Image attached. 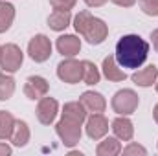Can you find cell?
<instances>
[{
	"mask_svg": "<svg viewBox=\"0 0 158 156\" xmlns=\"http://www.w3.org/2000/svg\"><path fill=\"white\" fill-rule=\"evenodd\" d=\"M15 92V79L6 72L0 74V101H7Z\"/></svg>",
	"mask_w": 158,
	"mask_h": 156,
	"instance_id": "23",
	"label": "cell"
},
{
	"mask_svg": "<svg viewBox=\"0 0 158 156\" xmlns=\"http://www.w3.org/2000/svg\"><path fill=\"white\" fill-rule=\"evenodd\" d=\"M140 9L149 15V17H158V0H138Z\"/></svg>",
	"mask_w": 158,
	"mask_h": 156,
	"instance_id": "24",
	"label": "cell"
},
{
	"mask_svg": "<svg viewBox=\"0 0 158 156\" xmlns=\"http://www.w3.org/2000/svg\"><path fill=\"white\" fill-rule=\"evenodd\" d=\"M0 74H2V72H0Z\"/></svg>",
	"mask_w": 158,
	"mask_h": 156,
	"instance_id": "34",
	"label": "cell"
},
{
	"mask_svg": "<svg viewBox=\"0 0 158 156\" xmlns=\"http://www.w3.org/2000/svg\"><path fill=\"white\" fill-rule=\"evenodd\" d=\"M9 142L15 147H24L30 142V127H28L26 121H20V119L15 121V127H13V132L9 136Z\"/></svg>",
	"mask_w": 158,
	"mask_h": 156,
	"instance_id": "18",
	"label": "cell"
},
{
	"mask_svg": "<svg viewBox=\"0 0 158 156\" xmlns=\"http://www.w3.org/2000/svg\"><path fill=\"white\" fill-rule=\"evenodd\" d=\"M24 61V53L17 44H6L2 46V53H0V68L6 74H13L20 68Z\"/></svg>",
	"mask_w": 158,
	"mask_h": 156,
	"instance_id": "4",
	"label": "cell"
},
{
	"mask_svg": "<svg viewBox=\"0 0 158 156\" xmlns=\"http://www.w3.org/2000/svg\"><path fill=\"white\" fill-rule=\"evenodd\" d=\"M70 22H72V15L68 9H53V13L48 17V26L55 31L66 30Z\"/></svg>",
	"mask_w": 158,
	"mask_h": 156,
	"instance_id": "17",
	"label": "cell"
},
{
	"mask_svg": "<svg viewBox=\"0 0 158 156\" xmlns=\"http://www.w3.org/2000/svg\"><path fill=\"white\" fill-rule=\"evenodd\" d=\"M83 64V76H81V81L85 84H98L99 79H101V74L98 70V66L92 63V61H81Z\"/></svg>",
	"mask_w": 158,
	"mask_h": 156,
	"instance_id": "21",
	"label": "cell"
},
{
	"mask_svg": "<svg viewBox=\"0 0 158 156\" xmlns=\"http://www.w3.org/2000/svg\"><path fill=\"white\" fill-rule=\"evenodd\" d=\"M121 153H123L125 156H132V154H142V156H145V154H147L145 147H142V145H138V143H129L125 149H121Z\"/></svg>",
	"mask_w": 158,
	"mask_h": 156,
	"instance_id": "25",
	"label": "cell"
},
{
	"mask_svg": "<svg viewBox=\"0 0 158 156\" xmlns=\"http://www.w3.org/2000/svg\"><path fill=\"white\" fill-rule=\"evenodd\" d=\"M112 132L114 136L118 138L119 142H131L132 136H134V127H132V121L125 116H119L112 121Z\"/></svg>",
	"mask_w": 158,
	"mask_h": 156,
	"instance_id": "13",
	"label": "cell"
},
{
	"mask_svg": "<svg viewBox=\"0 0 158 156\" xmlns=\"http://www.w3.org/2000/svg\"><path fill=\"white\" fill-rule=\"evenodd\" d=\"M79 101H81V103L85 105V109H86L88 112H92V114H96V112H103L105 107H107L105 97H103L99 92H94V90H86V92H83V96H81Z\"/></svg>",
	"mask_w": 158,
	"mask_h": 156,
	"instance_id": "12",
	"label": "cell"
},
{
	"mask_svg": "<svg viewBox=\"0 0 158 156\" xmlns=\"http://www.w3.org/2000/svg\"><path fill=\"white\" fill-rule=\"evenodd\" d=\"M55 132L66 147L77 145L81 140V125L70 121V119H64V117H61V121L55 125Z\"/></svg>",
	"mask_w": 158,
	"mask_h": 156,
	"instance_id": "5",
	"label": "cell"
},
{
	"mask_svg": "<svg viewBox=\"0 0 158 156\" xmlns=\"http://www.w3.org/2000/svg\"><path fill=\"white\" fill-rule=\"evenodd\" d=\"M155 88H156V92H158V79H156V83H155Z\"/></svg>",
	"mask_w": 158,
	"mask_h": 156,
	"instance_id": "32",
	"label": "cell"
},
{
	"mask_svg": "<svg viewBox=\"0 0 158 156\" xmlns=\"http://www.w3.org/2000/svg\"><path fill=\"white\" fill-rule=\"evenodd\" d=\"M74 28H76V31L83 39H86L88 44H101L103 40L107 39V35H109L107 24L101 18L94 17L86 9L79 11L77 15L74 17Z\"/></svg>",
	"mask_w": 158,
	"mask_h": 156,
	"instance_id": "2",
	"label": "cell"
},
{
	"mask_svg": "<svg viewBox=\"0 0 158 156\" xmlns=\"http://www.w3.org/2000/svg\"><path fill=\"white\" fill-rule=\"evenodd\" d=\"M28 53H30V57L35 63L48 61L50 55H52V42H50V39L46 35H42V33L35 35L33 39L30 40V44H28Z\"/></svg>",
	"mask_w": 158,
	"mask_h": 156,
	"instance_id": "7",
	"label": "cell"
},
{
	"mask_svg": "<svg viewBox=\"0 0 158 156\" xmlns=\"http://www.w3.org/2000/svg\"><path fill=\"white\" fill-rule=\"evenodd\" d=\"M112 110L119 114V116H131L136 109H138V105H140V97H138V94L134 92V90H131V88H123V90H119L114 94V97H112Z\"/></svg>",
	"mask_w": 158,
	"mask_h": 156,
	"instance_id": "3",
	"label": "cell"
},
{
	"mask_svg": "<svg viewBox=\"0 0 158 156\" xmlns=\"http://www.w3.org/2000/svg\"><path fill=\"white\" fill-rule=\"evenodd\" d=\"M0 53H2V46H0Z\"/></svg>",
	"mask_w": 158,
	"mask_h": 156,
	"instance_id": "33",
	"label": "cell"
},
{
	"mask_svg": "<svg viewBox=\"0 0 158 156\" xmlns=\"http://www.w3.org/2000/svg\"><path fill=\"white\" fill-rule=\"evenodd\" d=\"M15 117L6 110H0V140H9L13 127H15Z\"/></svg>",
	"mask_w": 158,
	"mask_h": 156,
	"instance_id": "22",
	"label": "cell"
},
{
	"mask_svg": "<svg viewBox=\"0 0 158 156\" xmlns=\"http://www.w3.org/2000/svg\"><path fill=\"white\" fill-rule=\"evenodd\" d=\"M153 116H155V121L158 123V103L155 105V110H153Z\"/></svg>",
	"mask_w": 158,
	"mask_h": 156,
	"instance_id": "31",
	"label": "cell"
},
{
	"mask_svg": "<svg viewBox=\"0 0 158 156\" xmlns=\"http://www.w3.org/2000/svg\"><path fill=\"white\" fill-rule=\"evenodd\" d=\"M110 2H114L116 6H119V7H131V6L136 4V0H110Z\"/></svg>",
	"mask_w": 158,
	"mask_h": 156,
	"instance_id": "27",
	"label": "cell"
},
{
	"mask_svg": "<svg viewBox=\"0 0 158 156\" xmlns=\"http://www.w3.org/2000/svg\"><path fill=\"white\" fill-rule=\"evenodd\" d=\"M57 76L61 81L68 83V84H76L81 81V76H83V64L81 61H76L74 57H68L64 61H61L57 64Z\"/></svg>",
	"mask_w": 158,
	"mask_h": 156,
	"instance_id": "6",
	"label": "cell"
},
{
	"mask_svg": "<svg viewBox=\"0 0 158 156\" xmlns=\"http://www.w3.org/2000/svg\"><path fill=\"white\" fill-rule=\"evenodd\" d=\"M121 153V143L118 138H105L103 142H99L96 154L98 156H118Z\"/></svg>",
	"mask_w": 158,
	"mask_h": 156,
	"instance_id": "19",
	"label": "cell"
},
{
	"mask_svg": "<svg viewBox=\"0 0 158 156\" xmlns=\"http://www.w3.org/2000/svg\"><path fill=\"white\" fill-rule=\"evenodd\" d=\"M149 55V42L140 35H123L116 44V61L121 68L136 70L140 68Z\"/></svg>",
	"mask_w": 158,
	"mask_h": 156,
	"instance_id": "1",
	"label": "cell"
},
{
	"mask_svg": "<svg viewBox=\"0 0 158 156\" xmlns=\"http://www.w3.org/2000/svg\"><path fill=\"white\" fill-rule=\"evenodd\" d=\"M131 79H132L134 84H138V86H143V88L153 86L158 79V68L155 64H151V66H147V68H143V70L134 72V74L131 76Z\"/></svg>",
	"mask_w": 158,
	"mask_h": 156,
	"instance_id": "16",
	"label": "cell"
},
{
	"mask_svg": "<svg viewBox=\"0 0 158 156\" xmlns=\"http://www.w3.org/2000/svg\"><path fill=\"white\" fill-rule=\"evenodd\" d=\"M11 154V147L7 143H0V156H9Z\"/></svg>",
	"mask_w": 158,
	"mask_h": 156,
	"instance_id": "29",
	"label": "cell"
},
{
	"mask_svg": "<svg viewBox=\"0 0 158 156\" xmlns=\"http://www.w3.org/2000/svg\"><path fill=\"white\" fill-rule=\"evenodd\" d=\"M86 6H90V7H99V6H103L107 0H83Z\"/></svg>",
	"mask_w": 158,
	"mask_h": 156,
	"instance_id": "28",
	"label": "cell"
},
{
	"mask_svg": "<svg viewBox=\"0 0 158 156\" xmlns=\"http://www.w3.org/2000/svg\"><path fill=\"white\" fill-rule=\"evenodd\" d=\"M86 114H88V110L85 109V105H83L81 101H70V103H66V105L63 107L61 117L70 119V121H74V123L83 125V123L86 121V117H88Z\"/></svg>",
	"mask_w": 158,
	"mask_h": 156,
	"instance_id": "11",
	"label": "cell"
},
{
	"mask_svg": "<svg viewBox=\"0 0 158 156\" xmlns=\"http://www.w3.org/2000/svg\"><path fill=\"white\" fill-rule=\"evenodd\" d=\"M109 132V121L101 112H96L86 117V134L92 140H101Z\"/></svg>",
	"mask_w": 158,
	"mask_h": 156,
	"instance_id": "10",
	"label": "cell"
},
{
	"mask_svg": "<svg viewBox=\"0 0 158 156\" xmlns=\"http://www.w3.org/2000/svg\"><path fill=\"white\" fill-rule=\"evenodd\" d=\"M13 18H15V7L13 4L9 2H0V33L7 31L9 26L13 24Z\"/></svg>",
	"mask_w": 158,
	"mask_h": 156,
	"instance_id": "20",
	"label": "cell"
},
{
	"mask_svg": "<svg viewBox=\"0 0 158 156\" xmlns=\"http://www.w3.org/2000/svg\"><path fill=\"white\" fill-rule=\"evenodd\" d=\"M76 2L77 0H50L53 9H68V11L76 6Z\"/></svg>",
	"mask_w": 158,
	"mask_h": 156,
	"instance_id": "26",
	"label": "cell"
},
{
	"mask_svg": "<svg viewBox=\"0 0 158 156\" xmlns=\"http://www.w3.org/2000/svg\"><path fill=\"white\" fill-rule=\"evenodd\" d=\"M103 76L109 79V81H114V83H118V81H125L127 79V74L121 70V66L118 64V61H116V57L114 55H109V57H105L103 59Z\"/></svg>",
	"mask_w": 158,
	"mask_h": 156,
	"instance_id": "15",
	"label": "cell"
},
{
	"mask_svg": "<svg viewBox=\"0 0 158 156\" xmlns=\"http://www.w3.org/2000/svg\"><path fill=\"white\" fill-rule=\"evenodd\" d=\"M48 88H50V84H48V81L44 77H40V76H30V77L26 79V83H24V96L28 97V99H40V97H44V96H48Z\"/></svg>",
	"mask_w": 158,
	"mask_h": 156,
	"instance_id": "8",
	"label": "cell"
},
{
	"mask_svg": "<svg viewBox=\"0 0 158 156\" xmlns=\"http://www.w3.org/2000/svg\"><path fill=\"white\" fill-rule=\"evenodd\" d=\"M151 40H153V48L158 51V28L153 31V33H151Z\"/></svg>",
	"mask_w": 158,
	"mask_h": 156,
	"instance_id": "30",
	"label": "cell"
},
{
	"mask_svg": "<svg viewBox=\"0 0 158 156\" xmlns=\"http://www.w3.org/2000/svg\"><path fill=\"white\" fill-rule=\"evenodd\" d=\"M57 50L64 57H76L81 50V39L76 35H61L57 39Z\"/></svg>",
	"mask_w": 158,
	"mask_h": 156,
	"instance_id": "14",
	"label": "cell"
},
{
	"mask_svg": "<svg viewBox=\"0 0 158 156\" xmlns=\"http://www.w3.org/2000/svg\"><path fill=\"white\" fill-rule=\"evenodd\" d=\"M59 112V103L50 97V96H44L39 99V105H37V119H39L42 125H50L53 123V119Z\"/></svg>",
	"mask_w": 158,
	"mask_h": 156,
	"instance_id": "9",
	"label": "cell"
}]
</instances>
